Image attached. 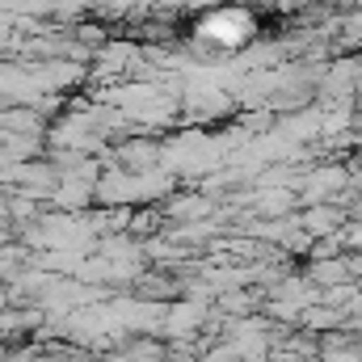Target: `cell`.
Wrapping results in <instances>:
<instances>
[{
	"instance_id": "1",
	"label": "cell",
	"mask_w": 362,
	"mask_h": 362,
	"mask_svg": "<svg viewBox=\"0 0 362 362\" xmlns=\"http://www.w3.org/2000/svg\"><path fill=\"white\" fill-rule=\"evenodd\" d=\"M253 34V17L245 8H219V13H206L202 25H198V38L215 42V47H240L245 38Z\"/></svg>"
}]
</instances>
